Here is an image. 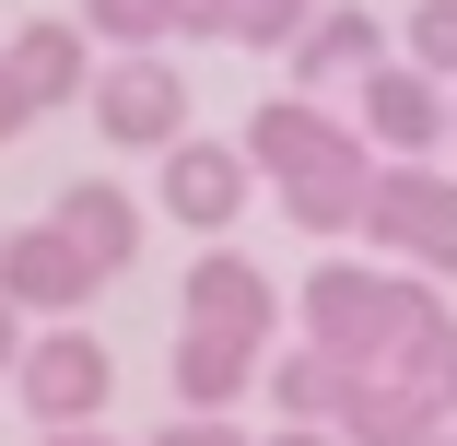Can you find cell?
<instances>
[{
    "label": "cell",
    "instance_id": "14",
    "mask_svg": "<svg viewBox=\"0 0 457 446\" xmlns=\"http://www.w3.org/2000/svg\"><path fill=\"white\" fill-rule=\"evenodd\" d=\"M258 388H270V411H282V423H340L363 376L340 365V352H317V341H294V352H270V365H258Z\"/></svg>",
    "mask_w": 457,
    "mask_h": 446
},
{
    "label": "cell",
    "instance_id": "24",
    "mask_svg": "<svg viewBox=\"0 0 457 446\" xmlns=\"http://www.w3.org/2000/svg\"><path fill=\"white\" fill-rule=\"evenodd\" d=\"M12 317H24V306H12V294H0V376H12V365H24V329H12Z\"/></svg>",
    "mask_w": 457,
    "mask_h": 446
},
{
    "label": "cell",
    "instance_id": "7",
    "mask_svg": "<svg viewBox=\"0 0 457 446\" xmlns=\"http://www.w3.org/2000/svg\"><path fill=\"white\" fill-rule=\"evenodd\" d=\"M0 294L59 329V317H82V306L106 294V271H95V258L71 247V223L47 212V223H12V235H0Z\"/></svg>",
    "mask_w": 457,
    "mask_h": 446
},
{
    "label": "cell",
    "instance_id": "4",
    "mask_svg": "<svg viewBox=\"0 0 457 446\" xmlns=\"http://www.w3.org/2000/svg\"><path fill=\"white\" fill-rule=\"evenodd\" d=\"M12 388H24V411H36L47 434H59V423H106V411H118V352H106L95 329H71V317H59V329L24 341Z\"/></svg>",
    "mask_w": 457,
    "mask_h": 446
},
{
    "label": "cell",
    "instance_id": "16",
    "mask_svg": "<svg viewBox=\"0 0 457 446\" xmlns=\"http://www.w3.org/2000/svg\"><path fill=\"white\" fill-rule=\"evenodd\" d=\"M71 24H82V36H106V59H141V47L176 36V0H82Z\"/></svg>",
    "mask_w": 457,
    "mask_h": 446
},
{
    "label": "cell",
    "instance_id": "8",
    "mask_svg": "<svg viewBox=\"0 0 457 446\" xmlns=\"http://www.w3.org/2000/svg\"><path fill=\"white\" fill-rule=\"evenodd\" d=\"M246 189H258V164H246V141H176L164 153V212L188 223V235H223V223H246Z\"/></svg>",
    "mask_w": 457,
    "mask_h": 446
},
{
    "label": "cell",
    "instance_id": "17",
    "mask_svg": "<svg viewBox=\"0 0 457 446\" xmlns=\"http://www.w3.org/2000/svg\"><path fill=\"white\" fill-rule=\"evenodd\" d=\"M387 376H411V388H422L434 411H457V317H434V329H422V341L399 352V365H387Z\"/></svg>",
    "mask_w": 457,
    "mask_h": 446
},
{
    "label": "cell",
    "instance_id": "15",
    "mask_svg": "<svg viewBox=\"0 0 457 446\" xmlns=\"http://www.w3.org/2000/svg\"><path fill=\"white\" fill-rule=\"evenodd\" d=\"M340 434H352V446H434V434H445V411H434L411 376H363V388H352V411H340Z\"/></svg>",
    "mask_w": 457,
    "mask_h": 446
},
{
    "label": "cell",
    "instance_id": "6",
    "mask_svg": "<svg viewBox=\"0 0 457 446\" xmlns=\"http://www.w3.org/2000/svg\"><path fill=\"white\" fill-rule=\"evenodd\" d=\"M95 130H106L118 153H176V141H188V82H176L164 47L95 71Z\"/></svg>",
    "mask_w": 457,
    "mask_h": 446
},
{
    "label": "cell",
    "instance_id": "18",
    "mask_svg": "<svg viewBox=\"0 0 457 446\" xmlns=\"http://www.w3.org/2000/svg\"><path fill=\"white\" fill-rule=\"evenodd\" d=\"M399 59H411V71H434V82H457V0H411Z\"/></svg>",
    "mask_w": 457,
    "mask_h": 446
},
{
    "label": "cell",
    "instance_id": "13",
    "mask_svg": "<svg viewBox=\"0 0 457 446\" xmlns=\"http://www.w3.org/2000/svg\"><path fill=\"white\" fill-rule=\"evenodd\" d=\"M59 223H71V247L95 258L106 282L141 258V200H129V189H106V176H71V189H59Z\"/></svg>",
    "mask_w": 457,
    "mask_h": 446
},
{
    "label": "cell",
    "instance_id": "21",
    "mask_svg": "<svg viewBox=\"0 0 457 446\" xmlns=\"http://www.w3.org/2000/svg\"><path fill=\"white\" fill-rule=\"evenodd\" d=\"M176 36H223L235 47V0H176Z\"/></svg>",
    "mask_w": 457,
    "mask_h": 446
},
{
    "label": "cell",
    "instance_id": "5",
    "mask_svg": "<svg viewBox=\"0 0 457 446\" xmlns=\"http://www.w3.org/2000/svg\"><path fill=\"white\" fill-rule=\"evenodd\" d=\"M352 130L376 141L387 164H434V153L457 141V82L387 59V71H363V82H352Z\"/></svg>",
    "mask_w": 457,
    "mask_h": 446
},
{
    "label": "cell",
    "instance_id": "3",
    "mask_svg": "<svg viewBox=\"0 0 457 446\" xmlns=\"http://www.w3.org/2000/svg\"><path fill=\"white\" fill-rule=\"evenodd\" d=\"M363 235L387 247V271L457 282V176H445V164H387V176H376V212H363Z\"/></svg>",
    "mask_w": 457,
    "mask_h": 446
},
{
    "label": "cell",
    "instance_id": "10",
    "mask_svg": "<svg viewBox=\"0 0 457 446\" xmlns=\"http://www.w3.org/2000/svg\"><path fill=\"white\" fill-rule=\"evenodd\" d=\"M282 59H294V95H352L363 71H387V24L363 13V0H328Z\"/></svg>",
    "mask_w": 457,
    "mask_h": 446
},
{
    "label": "cell",
    "instance_id": "11",
    "mask_svg": "<svg viewBox=\"0 0 457 446\" xmlns=\"http://www.w3.org/2000/svg\"><path fill=\"white\" fill-rule=\"evenodd\" d=\"M270 352L235 341V329H200V317H176V352H164V376H176V411H235L258 388Z\"/></svg>",
    "mask_w": 457,
    "mask_h": 446
},
{
    "label": "cell",
    "instance_id": "9",
    "mask_svg": "<svg viewBox=\"0 0 457 446\" xmlns=\"http://www.w3.org/2000/svg\"><path fill=\"white\" fill-rule=\"evenodd\" d=\"M176 317L235 329V341H258V352H270V329H282V282H270L246 247H200V258H188V306H176Z\"/></svg>",
    "mask_w": 457,
    "mask_h": 446
},
{
    "label": "cell",
    "instance_id": "20",
    "mask_svg": "<svg viewBox=\"0 0 457 446\" xmlns=\"http://www.w3.org/2000/svg\"><path fill=\"white\" fill-rule=\"evenodd\" d=\"M153 446H246V423H235V411H176Z\"/></svg>",
    "mask_w": 457,
    "mask_h": 446
},
{
    "label": "cell",
    "instance_id": "1",
    "mask_svg": "<svg viewBox=\"0 0 457 446\" xmlns=\"http://www.w3.org/2000/svg\"><path fill=\"white\" fill-rule=\"evenodd\" d=\"M246 164H258V189L282 200L305 235H363L376 176H387L376 141H363L352 118H328V95H258V118H246Z\"/></svg>",
    "mask_w": 457,
    "mask_h": 446
},
{
    "label": "cell",
    "instance_id": "19",
    "mask_svg": "<svg viewBox=\"0 0 457 446\" xmlns=\"http://www.w3.org/2000/svg\"><path fill=\"white\" fill-rule=\"evenodd\" d=\"M328 0H235V47H294Z\"/></svg>",
    "mask_w": 457,
    "mask_h": 446
},
{
    "label": "cell",
    "instance_id": "2",
    "mask_svg": "<svg viewBox=\"0 0 457 446\" xmlns=\"http://www.w3.org/2000/svg\"><path fill=\"white\" fill-rule=\"evenodd\" d=\"M434 317H445V294L422 271H387V258H317L305 294H294V341L340 352L352 376H387Z\"/></svg>",
    "mask_w": 457,
    "mask_h": 446
},
{
    "label": "cell",
    "instance_id": "25",
    "mask_svg": "<svg viewBox=\"0 0 457 446\" xmlns=\"http://www.w3.org/2000/svg\"><path fill=\"white\" fill-rule=\"evenodd\" d=\"M36 446H118L106 423H59V434H36Z\"/></svg>",
    "mask_w": 457,
    "mask_h": 446
},
{
    "label": "cell",
    "instance_id": "26",
    "mask_svg": "<svg viewBox=\"0 0 457 446\" xmlns=\"http://www.w3.org/2000/svg\"><path fill=\"white\" fill-rule=\"evenodd\" d=\"M434 446H457V423H445V434H434Z\"/></svg>",
    "mask_w": 457,
    "mask_h": 446
},
{
    "label": "cell",
    "instance_id": "22",
    "mask_svg": "<svg viewBox=\"0 0 457 446\" xmlns=\"http://www.w3.org/2000/svg\"><path fill=\"white\" fill-rule=\"evenodd\" d=\"M24 130H36V95L12 82V59H0V141H24Z\"/></svg>",
    "mask_w": 457,
    "mask_h": 446
},
{
    "label": "cell",
    "instance_id": "12",
    "mask_svg": "<svg viewBox=\"0 0 457 446\" xmlns=\"http://www.w3.org/2000/svg\"><path fill=\"white\" fill-rule=\"evenodd\" d=\"M0 59H12V82L36 95V118H59V106H95V71H106L82 24H12V47H0Z\"/></svg>",
    "mask_w": 457,
    "mask_h": 446
},
{
    "label": "cell",
    "instance_id": "23",
    "mask_svg": "<svg viewBox=\"0 0 457 446\" xmlns=\"http://www.w3.org/2000/svg\"><path fill=\"white\" fill-rule=\"evenodd\" d=\"M270 446H352V434H340V423H282Z\"/></svg>",
    "mask_w": 457,
    "mask_h": 446
}]
</instances>
